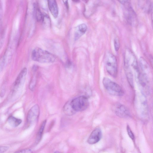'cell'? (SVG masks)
Masks as SVG:
<instances>
[{
	"label": "cell",
	"mask_w": 153,
	"mask_h": 153,
	"mask_svg": "<svg viewBox=\"0 0 153 153\" xmlns=\"http://www.w3.org/2000/svg\"><path fill=\"white\" fill-rule=\"evenodd\" d=\"M115 113L118 116L122 118H127L130 116L129 111L127 107L121 104L117 105Z\"/></svg>",
	"instance_id": "obj_8"
},
{
	"label": "cell",
	"mask_w": 153,
	"mask_h": 153,
	"mask_svg": "<svg viewBox=\"0 0 153 153\" xmlns=\"http://www.w3.org/2000/svg\"><path fill=\"white\" fill-rule=\"evenodd\" d=\"M9 125L13 127H16L18 126L22 123V120L15 118L13 116H10L8 120Z\"/></svg>",
	"instance_id": "obj_13"
},
{
	"label": "cell",
	"mask_w": 153,
	"mask_h": 153,
	"mask_svg": "<svg viewBox=\"0 0 153 153\" xmlns=\"http://www.w3.org/2000/svg\"><path fill=\"white\" fill-rule=\"evenodd\" d=\"M35 15L37 20L38 21H40L42 20L43 14L38 7V6H36L35 5Z\"/></svg>",
	"instance_id": "obj_17"
},
{
	"label": "cell",
	"mask_w": 153,
	"mask_h": 153,
	"mask_svg": "<svg viewBox=\"0 0 153 153\" xmlns=\"http://www.w3.org/2000/svg\"><path fill=\"white\" fill-rule=\"evenodd\" d=\"M27 73L26 68H23L14 82L12 93V97L13 99H17L21 95L25 84Z\"/></svg>",
	"instance_id": "obj_2"
},
{
	"label": "cell",
	"mask_w": 153,
	"mask_h": 153,
	"mask_svg": "<svg viewBox=\"0 0 153 153\" xmlns=\"http://www.w3.org/2000/svg\"><path fill=\"white\" fill-rule=\"evenodd\" d=\"M87 28V25L85 24H81L76 27L74 33L75 40H78L86 32Z\"/></svg>",
	"instance_id": "obj_10"
},
{
	"label": "cell",
	"mask_w": 153,
	"mask_h": 153,
	"mask_svg": "<svg viewBox=\"0 0 153 153\" xmlns=\"http://www.w3.org/2000/svg\"><path fill=\"white\" fill-rule=\"evenodd\" d=\"M36 76L35 74L33 75L32 79L29 85V89L32 91L34 90L36 83Z\"/></svg>",
	"instance_id": "obj_18"
},
{
	"label": "cell",
	"mask_w": 153,
	"mask_h": 153,
	"mask_svg": "<svg viewBox=\"0 0 153 153\" xmlns=\"http://www.w3.org/2000/svg\"><path fill=\"white\" fill-rule=\"evenodd\" d=\"M70 103L72 108L76 112L85 110L89 104L88 98L85 96H81L73 99L70 101Z\"/></svg>",
	"instance_id": "obj_5"
},
{
	"label": "cell",
	"mask_w": 153,
	"mask_h": 153,
	"mask_svg": "<svg viewBox=\"0 0 153 153\" xmlns=\"http://www.w3.org/2000/svg\"><path fill=\"white\" fill-rule=\"evenodd\" d=\"M114 46L115 50L116 51H118L120 48V42L118 39L116 38H115L114 41Z\"/></svg>",
	"instance_id": "obj_20"
},
{
	"label": "cell",
	"mask_w": 153,
	"mask_h": 153,
	"mask_svg": "<svg viewBox=\"0 0 153 153\" xmlns=\"http://www.w3.org/2000/svg\"><path fill=\"white\" fill-rule=\"evenodd\" d=\"M102 137V131L99 128H96L92 132L87 140L89 144H93L98 142Z\"/></svg>",
	"instance_id": "obj_7"
},
{
	"label": "cell",
	"mask_w": 153,
	"mask_h": 153,
	"mask_svg": "<svg viewBox=\"0 0 153 153\" xmlns=\"http://www.w3.org/2000/svg\"><path fill=\"white\" fill-rule=\"evenodd\" d=\"M103 86L110 94L114 96H121L123 95V90L116 83L108 78H104L103 81Z\"/></svg>",
	"instance_id": "obj_4"
},
{
	"label": "cell",
	"mask_w": 153,
	"mask_h": 153,
	"mask_svg": "<svg viewBox=\"0 0 153 153\" xmlns=\"http://www.w3.org/2000/svg\"><path fill=\"white\" fill-rule=\"evenodd\" d=\"M14 153H33V152L31 149H26L19 150Z\"/></svg>",
	"instance_id": "obj_21"
},
{
	"label": "cell",
	"mask_w": 153,
	"mask_h": 153,
	"mask_svg": "<svg viewBox=\"0 0 153 153\" xmlns=\"http://www.w3.org/2000/svg\"><path fill=\"white\" fill-rule=\"evenodd\" d=\"M63 110L66 115L72 116L75 114L76 112L73 109L70 103V101L67 102L64 107Z\"/></svg>",
	"instance_id": "obj_14"
},
{
	"label": "cell",
	"mask_w": 153,
	"mask_h": 153,
	"mask_svg": "<svg viewBox=\"0 0 153 153\" xmlns=\"http://www.w3.org/2000/svg\"><path fill=\"white\" fill-rule=\"evenodd\" d=\"M98 5V1H89L85 7L84 14L87 17L90 16L95 12Z\"/></svg>",
	"instance_id": "obj_9"
},
{
	"label": "cell",
	"mask_w": 153,
	"mask_h": 153,
	"mask_svg": "<svg viewBox=\"0 0 153 153\" xmlns=\"http://www.w3.org/2000/svg\"><path fill=\"white\" fill-rule=\"evenodd\" d=\"M9 148L7 146H0V153H4L7 151Z\"/></svg>",
	"instance_id": "obj_22"
},
{
	"label": "cell",
	"mask_w": 153,
	"mask_h": 153,
	"mask_svg": "<svg viewBox=\"0 0 153 153\" xmlns=\"http://www.w3.org/2000/svg\"><path fill=\"white\" fill-rule=\"evenodd\" d=\"M1 46H0V50H1Z\"/></svg>",
	"instance_id": "obj_27"
},
{
	"label": "cell",
	"mask_w": 153,
	"mask_h": 153,
	"mask_svg": "<svg viewBox=\"0 0 153 153\" xmlns=\"http://www.w3.org/2000/svg\"><path fill=\"white\" fill-rule=\"evenodd\" d=\"M5 64L3 61L2 63H0V73H1L3 70Z\"/></svg>",
	"instance_id": "obj_23"
},
{
	"label": "cell",
	"mask_w": 153,
	"mask_h": 153,
	"mask_svg": "<svg viewBox=\"0 0 153 153\" xmlns=\"http://www.w3.org/2000/svg\"><path fill=\"white\" fill-rule=\"evenodd\" d=\"M3 14V9L2 4L0 1V18L2 17Z\"/></svg>",
	"instance_id": "obj_24"
},
{
	"label": "cell",
	"mask_w": 153,
	"mask_h": 153,
	"mask_svg": "<svg viewBox=\"0 0 153 153\" xmlns=\"http://www.w3.org/2000/svg\"><path fill=\"white\" fill-rule=\"evenodd\" d=\"M48 5L49 9L53 16L57 18L58 15V8L57 2L54 0L48 1Z\"/></svg>",
	"instance_id": "obj_11"
},
{
	"label": "cell",
	"mask_w": 153,
	"mask_h": 153,
	"mask_svg": "<svg viewBox=\"0 0 153 153\" xmlns=\"http://www.w3.org/2000/svg\"><path fill=\"white\" fill-rule=\"evenodd\" d=\"M127 132L130 138L133 140L134 141L135 139V137L134 133L131 130L129 126L128 125L127 127Z\"/></svg>",
	"instance_id": "obj_19"
},
{
	"label": "cell",
	"mask_w": 153,
	"mask_h": 153,
	"mask_svg": "<svg viewBox=\"0 0 153 153\" xmlns=\"http://www.w3.org/2000/svg\"><path fill=\"white\" fill-rule=\"evenodd\" d=\"M141 2L140 5L141 8L146 12H149L152 7L150 2L149 1H142Z\"/></svg>",
	"instance_id": "obj_16"
},
{
	"label": "cell",
	"mask_w": 153,
	"mask_h": 153,
	"mask_svg": "<svg viewBox=\"0 0 153 153\" xmlns=\"http://www.w3.org/2000/svg\"><path fill=\"white\" fill-rule=\"evenodd\" d=\"M55 153H59V152H55Z\"/></svg>",
	"instance_id": "obj_26"
},
{
	"label": "cell",
	"mask_w": 153,
	"mask_h": 153,
	"mask_svg": "<svg viewBox=\"0 0 153 153\" xmlns=\"http://www.w3.org/2000/svg\"><path fill=\"white\" fill-rule=\"evenodd\" d=\"M124 69L127 81L131 87H133L132 70L129 64L124 62Z\"/></svg>",
	"instance_id": "obj_12"
},
{
	"label": "cell",
	"mask_w": 153,
	"mask_h": 153,
	"mask_svg": "<svg viewBox=\"0 0 153 153\" xmlns=\"http://www.w3.org/2000/svg\"><path fill=\"white\" fill-rule=\"evenodd\" d=\"M40 109L38 105H35L28 111L27 117V121L29 125L35 123L39 118Z\"/></svg>",
	"instance_id": "obj_6"
},
{
	"label": "cell",
	"mask_w": 153,
	"mask_h": 153,
	"mask_svg": "<svg viewBox=\"0 0 153 153\" xmlns=\"http://www.w3.org/2000/svg\"><path fill=\"white\" fill-rule=\"evenodd\" d=\"M105 65L107 72L113 77H116L118 72L117 61L115 57L111 52L106 54Z\"/></svg>",
	"instance_id": "obj_3"
},
{
	"label": "cell",
	"mask_w": 153,
	"mask_h": 153,
	"mask_svg": "<svg viewBox=\"0 0 153 153\" xmlns=\"http://www.w3.org/2000/svg\"><path fill=\"white\" fill-rule=\"evenodd\" d=\"M32 57L35 62L42 63H53L56 59L51 53L39 48H36L33 51Z\"/></svg>",
	"instance_id": "obj_1"
},
{
	"label": "cell",
	"mask_w": 153,
	"mask_h": 153,
	"mask_svg": "<svg viewBox=\"0 0 153 153\" xmlns=\"http://www.w3.org/2000/svg\"><path fill=\"white\" fill-rule=\"evenodd\" d=\"M47 120H45L42 122L41 124L37 136L36 142L37 143H39L41 139L42 135Z\"/></svg>",
	"instance_id": "obj_15"
},
{
	"label": "cell",
	"mask_w": 153,
	"mask_h": 153,
	"mask_svg": "<svg viewBox=\"0 0 153 153\" xmlns=\"http://www.w3.org/2000/svg\"><path fill=\"white\" fill-rule=\"evenodd\" d=\"M63 2L64 3L67 8L68 9L69 8V7L68 1H64Z\"/></svg>",
	"instance_id": "obj_25"
}]
</instances>
